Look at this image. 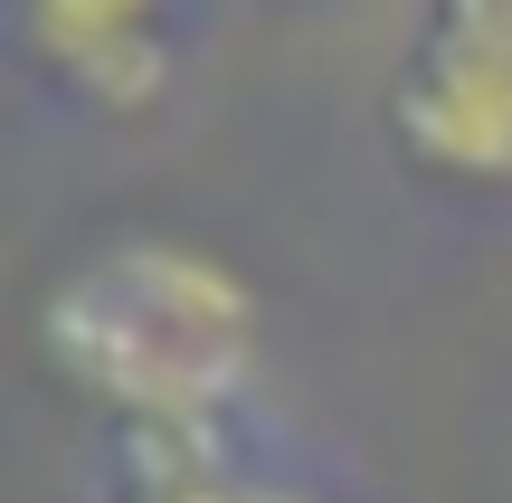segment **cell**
Returning <instances> with one entry per match:
<instances>
[{
  "label": "cell",
  "instance_id": "6da1fadb",
  "mask_svg": "<svg viewBox=\"0 0 512 503\" xmlns=\"http://www.w3.org/2000/svg\"><path fill=\"white\" fill-rule=\"evenodd\" d=\"M38 342L114 428H228L266 352V304L200 238H114L48 285Z\"/></svg>",
  "mask_w": 512,
  "mask_h": 503
},
{
  "label": "cell",
  "instance_id": "7a4b0ae2",
  "mask_svg": "<svg viewBox=\"0 0 512 503\" xmlns=\"http://www.w3.org/2000/svg\"><path fill=\"white\" fill-rule=\"evenodd\" d=\"M389 143L456 190H512V0H437L389 86Z\"/></svg>",
  "mask_w": 512,
  "mask_h": 503
},
{
  "label": "cell",
  "instance_id": "3957f363",
  "mask_svg": "<svg viewBox=\"0 0 512 503\" xmlns=\"http://www.w3.org/2000/svg\"><path fill=\"white\" fill-rule=\"evenodd\" d=\"M171 0H19V48L95 114H143L171 86Z\"/></svg>",
  "mask_w": 512,
  "mask_h": 503
},
{
  "label": "cell",
  "instance_id": "277c9868",
  "mask_svg": "<svg viewBox=\"0 0 512 503\" xmlns=\"http://www.w3.org/2000/svg\"><path fill=\"white\" fill-rule=\"evenodd\" d=\"M256 485L228 456V428H124L114 503H247Z\"/></svg>",
  "mask_w": 512,
  "mask_h": 503
},
{
  "label": "cell",
  "instance_id": "5b68a950",
  "mask_svg": "<svg viewBox=\"0 0 512 503\" xmlns=\"http://www.w3.org/2000/svg\"><path fill=\"white\" fill-rule=\"evenodd\" d=\"M247 503H323V494H304V485H256Z\"/></svg>",
  "mask_w": 512,
  "mask_h": 503
}]
</instances>
